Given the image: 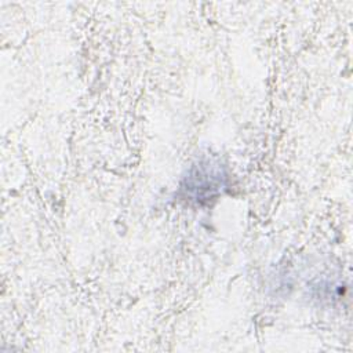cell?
Segmentation results:
<instances>
[{
  "label": "cell",
  "mask_w": 353,
  "mask_h": 353,
  "mask_svg": "<svg viewBox=\"0 0 353 353\" xmlns=\"http://www.w3.org/2000/svg\"><path fill=\"white\" fill-rule=\"evenodd\" d=\"M228 185L225 167L215 160H200L190 167L181 183L179 194L199 205L210 203Z\"/></svg>",
  "instance_id": "cell-1"
}]
</instances>
